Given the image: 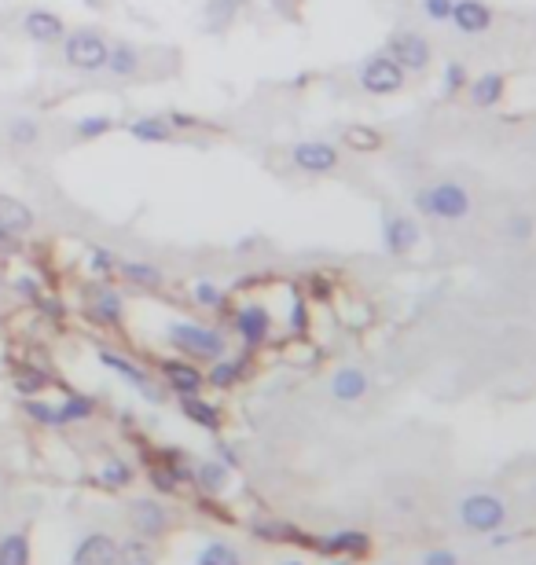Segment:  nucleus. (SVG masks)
Listing matches in <instances>:
<instances>
[{
	"label": "nucleus",
	"mask_w": 536,
	"mask_h": 565,
	"mask_svg": "<svg viewBox=\"0 0 536 565\" xmlns=\"http://www.w3.org/2000/svg\"><path fill=\"white\" fill-rule=\"evenodd\" d=\"M411 206L419 217L426 220H438V224H459L474 213V195L467 184L452 181V177H441V181H430L415 188L411 195Z\"/></svg>",
	"instance_id": "nucleus-1"
},
{
	"label": "nucleus",
	"mask_w": 536,
	"mask_h": 565,
	"mask_svg": "<svg viewBox=\"0 0 536 565\" xmlns=\"http://www.w3.org/2000/svg\"><path fill=\"white\" fill-rule=\"evenodd\" d=\"M166 338H170V346L180 349L184 357L191 360H221L228 342H225V334L221 330H213V327H202V323H170L166 327Z\"/></svg>",
	"instance_id": "nucleus-2"
},
{
	"label": "nucleus",
	"mask_w": 536,
	"mask_h": 565,
	"mask_svg": "<svg viewBox=\"0 0 536 565\" xmlns=\"http://www.w3.org/2000/svg\"><path fill=\"white\" fill-rule=\"evenodd\" d=\"M106 51H111V41L99 30H67L63 37V63L81 74H99L106 67Z\"/></svg>",
	"instance_id": "nucleus-3"
},
{
	"label": "nucleus",
	"mask_w": 536,
	"mask_h": 565,
	"mask_svg": "<svg viewBox=\"0 0 536 565\" xmlns=\"http://www.w3.org/2000/svg\"><path fill=\"white\" fill-rule=\"evenodd\" d=\"M459 522L470 529V533H481V536H493L507 525V506L500 496L493 492H470L463 503H459Z\"/></svg>",
	"instance_id": "nucleus-4"
},
{
	"label": "nucleus",
	"mask_w": 536,
	"mask_h": 565,
	"mask_svg": "<svg viewBox=\"0 0 536 565\" xmlns=\"http://www.w3.org/2000/svg\"><path fill=\"white\" fill-rule=\"evenodd\" d=\"M356 81H360V88L367 96H397V92H404L408 74L390 60L386 51H374V55H367V60L360 63Z\"/></svg>",
	"instance_id": "nucleus-5"
},
{
	"label": "nucleus",
	"mask_w": 536,
	"mask_h": 565,
	"mask_svg": "<svg viewBox=\"0 0 536 565\" xmlns=\"http://www.w3.org/2000/svg\"><path fill=\"white\" fill-rule=\"evenodd\" d=\"M383 51L390 55V60L404 74H422V70H430V63H434V48H430V41H426L419 30H397V33H390V41H386Z\"/></svg>",
	"instance_id": "nucleus-6"
},
{
	"label": "nucleus",
	"mask_w": 536,
	"mask_h": 565,
	"mask_svg": "<svg viewBox=\"0 0 536 565\" xmlns=\"http://www.w3.org/2000/svg\"><path fill=\"white\" fill-rule=\"evenodd\" d=\"M422 243V228L411 213H401V209H390L383 217V246L390 257H408L415 254Z\"/></svg>",
	"instance_id": "nucleus-7"
},
{
	"label": "nucleus",
	"mask_w": 536,
	"mask_h": 565,
	"mask_svg": "<svg viewBox=\"0 0 536 565\" xmlns=\"http://www.w3.org/2000/svg\"><path fill=\"white\" fill-rule=\"evenodd\" d=\"M291 162H294V169H301V173H309V177H328L338 169L342 154L328 140H298L291 147Z\"/></svg>",
	"instance_id": "nucleus-8"
},
{
	"label": "nucleus",
	"mask_w": 536,
	"mask_h": 565,
	"mask_svg": "<svg viewBox=\"0 0 536 565\" xmlns=\"http://www.w3.org/2000/svg\"><path fill=\"white\" fill-rule=\"evenodd\" d=\"M448 26L459 30L463 37H485L496 26V12L485 5V0H452Z\"/></svg>",
	"instance_id": "nucleus-9"
},
{
	"label": "nucleus",
	"mask_w": 536,
	"mask_h": 565,
	"mask_svg": "<svg viewBox=\"0 0 536 565\" xmlns=\"http://www.w3.org/2000/svg\"><path fill=\"white\" fill-rule=\"evenodd\" d=\"M129 522L133 529L143 536V540H158V536H166L170 533V511L162 503H154V499H133L129 503Z\"/></svg>",
	"instance_id": "nucleus-10"
},
{
	"label": "nucleus",
	"mask_w": 536,
	"mask_h": 565,
	"mask_svg": "<svg viewBox=\"0 0 536 565\" xmlns=\"http://www.w3.org/2000/svg\"><path fill=\"white\" fill-rule=\"evenodd\" d=\"M23 30H26V37L37 41V44H56V41L67 37L63 15L48 12V8H30V12L23 15Z\"/></svg>",
	"instance_id": "nucleus-11"
},
{
	"label": "nucleus",
	"mask_w": 536,
	"mask_h": 565,
	"mask_svg": "<svg viewBox=\"0 0 536 565\" xmlns=\"http://www.w3.org/2000/svg\"><path fill=\"white\" fill-rule=\"evenodd\" d=\"M236 330L250 349H257V346L268 342V334H273V316H268L264 305H243L236 312Z\"/></svg>",
	"instance_id": "nucleus-12"
},
{
	"label": "nucleus",
	"mask_w": 536,
	"mask_h": 565,
	"mask_svg": "<svg viewBox=\"0 0 536 565\" xmlns=\"http://www.w3.org/2000/svg\"><path fill=\"white\" fill-rule=\"evenodd\" d=\"M88 316H92L96 323H106V327L122 323V316H125L122 294H118L115 287H106V282H96V287L88 291Z\"/></svg>",
	"instance_id": "nucleus-13"
},
{
	"label": "nucleus",
	"mask_w": 536,
	"mask_h": 565,
	"mask_svg": "<svg viewBox=\"0 0 536 565\" xmlns=\"http://www.w3.org/2000/svg\"><path fill=\"white\" fill-rule=\"evenodd\" d=\"M504 96H507V78L496 74V70L470 78V85H467V99H470L474 110H493V107L504 103Z\"/></svg>",
	"instance_id": "nucleus-14"
},
{
	"label": "nucleus",
	"mask_w": 536,
	"mask_h": 565,
	"mask_svg": "<svg viewBox=\"0 0 536 565\" xmlns=\"http://www.w3.org/2000/svg\"><path fill=\"white\" fill-rule=\"evenodd\" d=\"M74 565H118V540L106 533H92L78 543Z\"/></svg>",
	"instance_id": "nucleus-15"
},
{
	"label": "nucleus",
	"mask_w": 536,
	"mask_h": 565,
	"mask_svg": "<svg viewBox=\"0 0 536 565\" xmlns=\"http://www.w3.org/2000/svg\"><path fill=\"white\" fill-rule=\"evenodd\" d=\"M99 364H103V367H111L118 378H125L133 389H140L147 401H158V393H154V385H151V375H147L143 367H136L133 360H125V357L111 353V349H99Z\"/></svg>",
	"instance_id": "nucleus-16"
},
{
	"label": "nucleus",
	"mask_w": 536,
	"mask_h": 565,
	"mask_svg": "<svg viewBox=\"0 0 536 565\" xmlns=\"http://www.w3.org/2000/svg\"><path fill=\"white\" fill-rule=\"evenodd\" d=\"M129 136L136 144H173L177 140V129L166 122V115H143V118H133L129 122Z\"/></svg>",
	"instance_id": "nucleus-17"
},
{
	"label": "nucleus",
	"mask_w": 536,
	"mask_h": 565,
	"mask_svg": "<svg viewBox=\"0 0 536 565\" xmlns=\"http://www.w3.org/2000/svg\"><path fill=\"white\" fill-rule=\"evenodd\" d=\"M364 393H367V375L360 367H338L331 375V397L338 404H356Z\"/></svg>",
	"instance_id": "nucleus-18"
},
{
	"label": "nucleus",
	"mask_w": 536,
	"mask_h": 565,
	"mask_svg": "<svg viewBox=\"0 0 536 565\" xmlns=\"http://www.w3.org/2000/svg\"><path fill=\"white\" fill-rule=\"evenodd\" d=\"M103 70L115 74V78H136L143 70V55H140L136 44L118 41V44H111V51H106V67Z\"/></svg>",
	"instance_id": "nucleus-19"
},
{
	"label": "nucleus",
	"mask_w": 536,
	"mask_h": 565,
	"mask_svg": "<svg viewBox=\"0 0 536 565\" xmlns=\"http://www.w3.org/2000/svg\"><path fill=\"white\" fill-rule=\"evenodd\" d=\"M125 282H133V287H143V291H158L166 282L162 268L151 264V261H129V257H118V268H115Z\"/></svg>",
	"instance_id": "nucleus-20"
},
{
	"label": "nucleus",
	"mask_w": 536,
	"mask_h": 565,
	"mask_svg": "<svg viewBox=\"0 0 536 565\" xmlns=\"http://www.w3.org/2000/svg\"><path fill=\"white\" fill-rule=\"evenodd\" d=\"M0 228H8L12 236H26L33 228V209L15 195H0Z\"/></svg>",
	"instance_id": "nucleus-21"
},
{
	"label": "nucleus",
	"mask_w": 536,
	"mask_h": 565,
	"mask_svg": "<svg viewBox=\"0 0 536 565\" xmlns=\"http://www.w3.org/2000/svg\"><path fill=\"white\" fill-rule=\"evenodd\" d=\"M162 375H166V382H170V389L177 393V397H191V393H199L202 382H206V375H199L184 360H166L162 364Z\"/></svg>",
	"instance_id": "nucleus-22"
},
{
	"label": "nucleus",
	"mask_w": 536,
	"mask_h": 565,
	"mask_svg": "<svg viewBox=\"0 0 536 565\" xmlns=\"http://www.w3.org/2000/svg\"><path fill=\"white\" fill-rule=\"evenodd\" d=\"M180 412L195 422V426H202V430H221V412L213 408V404H206L199 393H191V397H180Z\"/></svg>",
	"instance_id": "nucleus-23"
},
{
	"label": "nucleus",
	"mask_w": 536,
	"mask_h": 565,
	"mask_svg": "<svg viewBox=\"0 0 536 565\" xmlns=\"http://www.w3.org/2000/svg\"><path fill=\"white\" fill-rule=\"evenodd\" d=\"M316 547L324 551V554H335V551L367 554V551H371V536H364V533H335V536H328V540H319Z\"/></svg>",
	"instance_id": "nucleus-24"
},
{
	"label": "nucleus",
	"mask_w": 536,
	"mask_h": 565,
	"mask_svg": "<svg viewBox=\"0 0 536 565\" xmlns=\"http://www.w3.org/2000/svg\"><path fill=\"white\" fill-rule=\"evenodd\" d=\"M532 236H536V220H532V213L514 209V213L504 217V239H511V243H529Z\"/></svg>",
	"instance_id": "nucleus-25"
},
{
	"label": "nucleus",
	"mask_w": 536,
	"mask_h": 565,
	"mask_svg": "<svg viewBox=\"0 0 536 565\" xmlns=\"http://www.w3.org/2000/svg\"><path fill=\"white\" fill-rule=\"evenodd\" d=\"M115 129H118V122L111 115H85V118L74 122V136L78 140H103L106 133H115Z\"/></svg>",
	"instance_id": "nucleus-26"
},
{
	"label": "nucleus",
	"mask_w": 536,
	"mask_h": 565,
	"mask_svg": "<svg viewBox=\"0 0 536 565\" xmlns=\"http://www.w3.org/2000/svg\"><path fill=\"white\" fill-rule=\"evenodd\" d=\"M0 565H30V543L23 533L0 536Z\"/></svg>",
	"instance_id": "nucleus-27"
},
{
	"label": "nucleus",
	"mask_w": 536,
	"mask_h": 565,
	"mask_svg": "<svg viewBox=\"0 0 536 565\" xmlns=\"http://www.w3.org/2000/svg\"><path fill=\"white\" fill-rule=\"evenodd\" d=\"M8 140H12L15 147H33V144L41 140V125H37V118H30V115L12 118V122H8Z\"/></svg>",
	"instance_id": "nucleus-28"
},
{
	"label": "nucleus",
	"mask_w": 536,
	"mask_h": 565,
	"mask_svg": "<svg viewBox=\"0 0 536 565\" xmlns=\"http://www.w3.org/2000/svg\"><path fill=\"white\" fill-rule=\"evenodd\" d=\"M56 412H60V426H67V422H81V419H92L96 401H92V397H78V393H74V397H67Z\"/></svg>",
	"instance_id": "nucleus-29"
},
{
	"label": "nucleus",
	"mask_w": 536,
	"mask_h": 565,
	"mask_svg": "<svg viewBox=\"0 0 536 565\" xmlns=\"http://www.w3.org/2000/svg\"><path fill=\"white\" fill-rule=\"evenodd\" d=\"M85 257H88V272H92L96 279L115 275V268H118V254H115V250H106V246H88Z\"/></svg>",
	"instance_id": "nucleus-30"
},
{
	"label": "nucleus",
	"mask_w": 536,
	"mask_h": 565,
	"mask_svg": "<svg viewBox=\"0 0 536 565\" xmlns=\"http://www.w3.org/2000/svg\"><path fill=\"white\" fill-rule=\"evenodd\" d=\"M118 565H154V551L143 543V536L125 540V543H118Z\"/></svg>",
	"instance_id": "nucleus-31"
},
{
	"label": "nucleus",
	"mask_w": 536,
	"mask_h": 565,
	"mask_svg": "<svg viewBox=\"0 0 536 565\" xmlns=\"http://www.w3.org/2000/svg\"><path fill=\"white\" fill-rule=\"evenodd\" d=\"M239 375H243V364L239 360H213V367H209V385H217V389H228V385H236L239 382Z\"/></svg>",
	"instance_id": "nucleus-32"
},
{
	"label": "nucleus",
	"mask_w": 536,
	"mask_h": 565,
	"mask_svg": "<svg viewBox=\"0 0 536 565\" xmlns=\"http://www.w3.org/2000/svg\"><path fill=\"white\" fill-rule=\"evenodd\" d=\"M195 561H199V565H243L239 551H232L228 543H206Z\"/></svg>",
	"instance_id": "nucleus-33"
},
{
	"label": "nucleus",
	"mask_w": 536,
	"mask_h": 565,
	"mask_svg": "<svg viewBox=\"0 0 536 565\" xmlns=\"http://www.w3.org/2000/svg\"><path fill=\"white\" fill-rule=\"evenodd\" d=\"M342 140H346V147H353V151H379V147H383V136L374 133V129H367V125H349V129L342 133Z\"/></svg>",
	"instance_id": "nucleus-34"
},
{
	"label": "nucleus",
	"mask_w": 536,
	"mask_h": 565,
	"mask_svg": "<svg viewBox=\"0 0 536 565\" xmlns=\"http://www.w3.org/2000/svg\"><path fill=\"white\" fill-rule=\"evenodd\" d=\"M441 92L452 99V96H459V92H467V85H470V70L459 63V60H452V63H445V74H441Z\"/></svg>",
	"instance_id": "nucleus-35"
},
{
	"label": "nucleus",
	"mask_w": 536,
	"mask_h": 565,
	"mask_svg": "<svg viewBox=\"0 0 536 565\" xmlns=\"http://www.w3.org/2000/svg\"><path fill=\"white\" fill-rule=\"evenodd\" d=\"M191 298H195V305H202V309H225V291L217 287V282H209V279H199V282H195Z\"/></svg>",
	"instance_id": "nucleus-36"
},
{
	"label": "nucleus",
	"mask_w": 536,
	"mask_h": 565,
	"mask_svg": "<svg viewBox=\"0 0 536 565\" xmlns=\"http://www.w3.org/2000/svg\"><path fill=\"white\" fill-rule=\"evenodd\" d=\"M225 481H228V467L225 463H202L199 467V485L202 488H209V492H217V488H225Z\"/></svg>",
	"instance_id": "nucleus-37"
},
{
	"label": "nucleus",
	"mask_w": 536,
	"mask_h": 565,
	"mask_svg": "<svg viewBox=\"0 0 536 565\" xmlns=\"http://www.w3.org/2000/svg\"><path fill=\"white\" fill-rule=\"evenodd\" d=\"M23 408H26V415H30L33 422H41V426H60L56 404H48V401H26Z\"/></svg>",
	"instance_id": "nucleus-38"
},
{
	"label": "nucleus",
	"mask_w": 536,
	"mask_h": 565,
	"mask_svg": "<svg viewBox=\"0 0 536 565\" xmlns=\"http://www.w3.org/2000/svg\"><path fill=\"white\" fill-rule=\"evenodd\" d=\"M129 477H133V470L122 463V459H111L103 467V474H99V481L106 485V488H122V485H129Z\"/></svg>",
	"instance_id": "nucleus-39"
},
{
	"label": "nucleus",
	"mask_w": 536,
	"mask_h": 565,
	"mask_svg": "<svg viewBox=\"0 0 536 565\" xmlns=\"http://www.w3.org/2000/svg\"><path fill=\"white\" fill-rule=\"evenodd\" d=\"M422 15L430 19L434 26H448V12H452V0H419Z\"/></svg>",
	"instance_id": "nucleus-40"
},
{
	"label": "nucleus",
	"mask_w": 536,
	"mask_h": 565,
	"mask_svg": "<svg viewBox=\"0 0 536 565\" xmlns=\"http://www.w3.org/2000/svg\"><path fill=\"white\" fill-rule=\"evenodd\" d=\"M422 565H459V554L438 547V551H430V554H422Z\"/></svg>",
	"instance_id": "nucleus-41"
},
{
	"label": "nucleus",
	"mask_w": 536,
	"mask_h": 565,
	"mask_svg": "<svg viewBox=\"0 0 536 565\" xmlns=\"http://www.w3.org/2000/svg\"><path fill=\"white\" fill-rule=\"evenodd\" d=\"M15 291L23 298H41V282H37V275H19L15 279Z\"/></svg>",
	"instance_id": "nucleus-42"
},
{
	"label": "nucleus",
	"mask_w": 536,
	"mask_h": 565,
	"mask_svg": "<svg viewBox=\"0 0 536 565\" xmlns=\"http://www.w3.org/2000/svg\"><path fill=\"white\" fill-rule=\"evenodd\" d=\"M166 122H170L173 129H199V125H202L199 118H191V115H180V110H170V115H166Z\"/></svg>",
	"instance_id": "nucleus-43"
},
{
	"label": "nucleus",
	"mask_w": 536,
	"mask_h": 565,
	"mask_svg": "<svg viewBox=\"0 0 536 565\" xmlns=\"http://www.w3.org/2000/svg\"><path fill=\"white\" fill-rule=\"evenodd\" d=\"M12 250H19V243H15V236H12L8 228H0V254H12Z\"/></svg>",
	"instance_id": "nucleus-44"
},
{
	"label": "nucleus",
	"mask_w": 536,
	"mask_h": 565,
	"mask_svg": "<svg viewBox=\"0 0 536 565\" xmlns=\"http://www.w3.org/2000/svg\"><path fill=\"white\" fill-rule=\"evenodd\" d=\"M283 565H301V561H283Z\"/></svg>",
	"instance_id": "nucleus-45"
},
{
	"label": "nucleus",
	"mask_w": 536,
	"mask_h": 565,
	"mask_svg": "<svg viewBox=\"0 0 536 565\" xmlns=\"http://www.w3.org/2000/svg\"><path fill=\"white\" fill-rule=\"evenodd\" d=\"M335 565H346V561H335Z\"/></svg>",
	"instance_id": "nucleus-46"
}]
</instances>
